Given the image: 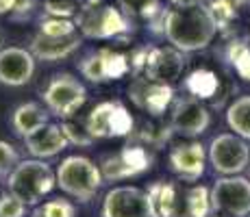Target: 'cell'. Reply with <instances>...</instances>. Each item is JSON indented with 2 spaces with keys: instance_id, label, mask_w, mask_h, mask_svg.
I'll return each mask as SVG.
<instances>
[{
  "instance_id": "6da1fadb",
  "label": "cell",
  "mask_w": 250,
  "mask_h": 217,
  "mask_svg": "<svg viewBox=\"0 0 250 217\" xmlns=\"http://www.w3.org/2000/svg\"><path fill=\"white\" fill-rule=\"evenodd\" d=\"M218 24L205 4L196 7H174L166 13L163 35L170 46L181 52H196L207 48L218 35Z\"/></svg>"
},
{
  "instance_id": "7a4b0ae2",
  "label": "cell",
  "mask_w": 250,
  "mask_h": 217,
  "mask_svg": "<svg viewBox=\"0 0 250 217\" xmlns=\"http://www.w3.org/2000/svg\"><path fill=\"white\" fill-rule=\"evenodd\" d=\"M152 209L157 217H209L211 191L203 185L183 182H155L148 187Z\"/></svg>"
},
{
  "instance_id": "3957f363",
  "label": "cell",
  "mask_w": 250,
  "mask_h": 217,
  "mask_svg": "<svg viewBox=\"0 0 250 217\" xmlns=\"http://www.w3.org/2000/svg\"><path fill=\"white\" fill-rule=\"evenodd\" d=\"M9 191L24 200L28 206H37L42 197L57 187V172L44 163V158H26L20 161L9 174Z\"/></svg>"
},
{
  "instance_id": "277c9868",
  "label": "cell",
  "mask_w": 250,
  "mask_h": 217,
  "mask_svg": "<svg viewBox=\"0 0 250 217\" xmlns=\"http://www.w3.org/2000/svg\"><path fill=\"white\" fill-rule=\"evenodd\" d=\"M104 178L100 167L91 158L72 154L61 161L57 167V187L65 196L74 197L79 202H89L103 187Z\"/></svg>"
},
{
  "instance_id": "5b68a950",
  "label": "cell",
  "mask_w": 250,
  "mask_h": 217,
  "mask_svg": "<svg viewBox=\"0 0 250 217\" xmlns=\"http://www.w3.org/2000/svg\"><path fill=\"white\" fill-rule=\"evenodd\" d=\"M74 24L81 35L87 39H113L128 33L131 28V22L122 9L113 4H103L98 0H89L87 4L79 7Z\"/></svg>"
},
{
  "instance_id": "8992f818",
  "label": "cell",
  "mask_w": 250,
  "mask_h": 217,
  "mask_svg": "<svg viewBox=\"0 0 250 217\" xmlns=\"http://www.w3.org/2000/svg\"><path fill=\"white\" fill-rule=\"evenodd\" d=\"M42 98H44L46 109L52 115H57L61 119H68V118H74L79 113V109L85 104L87 89H85V85L76 76L68 74V72H59V74H55L48 80Z\"/></svg>"
},
{
  "instance_id": "52a82bcc",
  "label": "cell",
  "mask_w": 250,
  "mask_h": 217,
  "mask_svg": "<svg viewBox=\"0 0 250 217\" xmlns=\"http://www.w3.org/2000/svg\"><path fill=\"white\" fill-rule=\"evenodd\" d=\"M211 209L229 217H248L250 180L239 174L218 178L211 187Z\"/></svg>"
},
{
  "instance_id": "ba28073f",
  "label": "cell",
  "mask_w": 250,
  "mask_h": 217,
  "mask_svg": "<svg viewBox=\"0 0 250 217\" xmlns=\"http://www.w3.org/2000/svg\"><path fill=\"white\" fill-rule=\"evenodd\" d=\"M209 161L213 170L222 176H235L242 174L250 163V148L246 139L235 133H222L211 141Z\"/></svg>"
},
{
  "instance_id": "9c48e42d",
  "label": "cell",
  "mask_w": 250,
  "mask_h": 217,
  "mask_svg": "<svg viewBox=\"0 0 250 217\" xmlns=\"http://www.w3.org/2000/svg\"><path fill=\"white\" fill-rule=\"evenodd\" d=\"M103 217H157L148 191L133 185L113 187L103 200Z\"/></svg>"
},
{
  "instance_id": "30bf717a",
  "label": "cell",
  "mask_w": 250,
  "mask_h": 217,
  "mask_svg": "<svg viewBox=\"0 0 250 217\" xmlns=\"http://www.w3.org/2000/svg\"><path fill=\"white\" fill-rule=\"evenodd\" d=\"M94 139H111L120 135H131L133 119L131 113L120 102H100L85 118Z\"/></svg>"
},
{
  "instance_id": "8fae6325",
  "label": "cell",
  "mask_w": 250,
  "mask_h": 217,
  "mask_svg": "<svg viewBox=\"0 0 250 217\" xmlns=\"http://www.w3.org/2000/svg\"><path fill=\"white\" fill-rule=\"evenodd\" d=\"M185 52H181L179 48H148L146 61H144V70L139 76H146L150 80L163 85H172L174 80H179L185 70Z\"/></svg>"
},
{
  "instance_id": "7c38bea8",
  "label": "cell",
  "mask_w": 250,
  "mask_h": 217,
  "mask_svg": "<svg viewBox=\"0 0 250 217\" xmlns=\"http://www.w3.org/2000/svg\"><path fill=\"white\" fill-rule=\"evenodd\" d=\"M81 74L91 83H107V80H118L131 70V61L120 52H113L109 48H100V50L87 55L81 61Z\"/></svg>"
},
{
  "instance_id": "4fadbf2b",
  "label": "cell",
  "mask_w": 250,
  "mask_h": 217,
  "mask_svg": "<svg viewBox=\"0 0 250 217\" xmlns=\"http://www.w3.org/2000/svg\"><path fill=\"white\" fill-rule=\"evenodd\" d=\"M211 124L209 109L198 98H179L172 104L170 126L174 133L185 137H198Z\"/></svg>"
},
{
  "instance_id": "5bb4252c",
  "label": "cell",
  "mask_w": 250,
  "mask_h": 217,
  "mask_svg": "<svg viewBox=\"0 0 250 217\" xmlns=\"http://www.w3.org/2000/svg\"><path fill=\"white\" fill-rule=\"evenodd\" d=\"M150 167V154L146 152L144 146H126L118 154L107 157L100 165L103 178L109 182L122 180V178H131L137 174L146 172Z\"/></svg>"
},
{
  "instance_id": "9a60e30c",
  "label": "cell",
  "mask_w": 250,
  "mask_h": 217,
  "mask_svg": "<svg viewBox=\"0 0 250 217\" xmlns=\"http://www.w3.org/2000/svg\"><path fill=\"white\" fill-rule=\"evenodd\" d=\"M35 74V55L26 48L9 46L0 50V83L22 87Z\"/></svg>"
},
{
  "instance_id": "2e32d148",
  "label": "cell",
  "mask_w": 250,
  "mask_h": 217,
  "mask_svg": "<svg viewBox=\"0 0 250 217\" xmlns=\"http://www.w3.org/2000/svg\"><path fill=\"white\" fill-rule=\"evenodd\" d=\"M128 98L144 113H150L152 118H159L163 109L172 102V87L150 80L146 76H135V80L128 87Z\"/></svg>"
},
{
  "instance_id": "e0dca14e",
  "label": "cell",
  "mask_w": 250,
  "mask_h": 217,
  "mask_svg": "<svg viewBox=\"0 0 250 217\" xmlns=\"http://www.w3.org/2000/svg\"><path fill=\"white\" fill-rule=\"evenodd\" d=\"M81 43H83V35L79 28L68 35H46V33L37 31L31 39V52L35 55V59L55 63V61L68 59L70 55H74L81 48Z\"/></svg>"
},
{
  "instance_id": "ac0fdd59",
  "label": "cell",
  "mask_w": 250,
  "mask_h": 217,
  "mask_svg": "<svg viewBox=\"0 0 250 217\" xmlns=\"http://www.w3.org/2000/svg\"><path fill=\"white\" fill-rule=\"evenodd\" d=\"M205 146L203 143H181L170 152V170L185 182H196L205 174Z\"/></svg>"
},
{
  "instance_id": "d6986e66",
  "label": "cell",
  "mask_w": 250,
  "mask_h": 217,
  "mask_svg": "<svg viewBox=\"0 0 250 217\" xmlns=\"http://www.w3.org/2000/svg\"><path fill=\"white\" fill-rule=\"evenodd\" d=\"M26 150L35 158H50L57 157L61 150L68 148V137H65L61 124H44L42 128H37L35 133H31L28 137H24Z\"/></svg>"
},
{
  "instance_id": "ffe728a7",
  "label": "cell",
  "mask_w": 250,
  "mask_h": 217,
  "mask_svg": "<svg viewBox=\"0 0 250 217\" xmlns=\"http://www.w3.org/2000/svg\"><path fill=\"white\" fill-rule=\"evenodd\" d=\"M44 124H48V111L37 102H24L11 113V128L20 137H28Z\"/></svg>"
},
{
  "instance_id": "44dd1931",
  "label": "cell",
  "mask_w": 250,
  "mask_h": 217,
  "mask_svg": "<svg viewBox=\"0 0 250 217\" xmlns=\"http://www.w3.org/2000/svg\"><path fill=\"white\" fill-rule=\"evenodd\" d=\"M227 124L235 135L250 139V96L233 100L227 109Z\"/></svg>"
},
{
  "instance_id": "7402d4cb",
  "label": "cell",
  "mask_w": 250,
  "mask_h": 217,
  "mask_svg": "<svg viewBox=\"0 0 250 217\" xmlns=\"http://www.w3.org/2000/svg\"><path fill=\"white\" fill-rule=\"evenodd\" d=\"M174 133L170 124H161L159 118H152L150 122H144L142 128H135L133 137L142 141V146H152V148H161L163 143L170 139V135Z\"/></svg>"
},
{
  "instance_id": "603a6c76",
  "label": "cell",
  "mask_w": 250,
  "mask_h": 217,
  "mask_svg": "<svg viewBox=\"0 0 250 217\" xmlns=\"http://www.w3.org/2000/svg\"><path fill=\"white\" fill-rule=\"evenodd\" d=\"M118 4L124 16L137 20H155L161 13V0H118Z\"/></svg>"
},
{
  "instance_id": "cb8c5ba5",
  "label": "cell",
  "mask_w": 250,
  "mask_h": 217,
  "mask_svg": "<svg viewBox=\"0 0 250 217\" xmlns=\"http://www.w3.org/2000/svg\"><path fill=\"white\" fill-rule=\"evenodd\" d=\"M61 128H63L65 137H68V141L72 143V146H83V148H87V146H91V143L96 141L94 135L89 133L85 118H83V119H79V122H76V119H72V118L63 119Z\"/></svg>"
},
{
  "instance_id": "d4e9b609",
  "label": "cell",
  "mask_w": 250,
  "mask_h": 217,
  "mask_svg": "<svg viewBox=\"0 0 250 217\" xmlns=\"http://www.w3.org/2000/svg\"><path fill=\"white\" fill-rule=\"evenodd\" d=\"M74 215H76V206L70 200H61V197L37 204L31 213V217H74Z\"/></svg>"
},
{
  "instance_id": "484cf974",
  "label": "cell",
  "mask_w": 250,
  "mask_h": 217,
  "mask_svg": "<svg viewBox=\"0 0 250 217\" xmlns=\"http://www.w3.org/2000/svg\"><path fill=\"white\" fill-rule=\"evenodd\" d=\"M207 9H209V13L213 16L218 28H227L235 18V2L233 0H211V2L207 4Z\"/></svg>"
},
{
  "instance_id": "4316f807",
  "label": "cell",
  "mask_w": 250,
  "mask_h": 217,
  "mask_svg": "<svg viewBox=\"0 0 250 217\" xmlns=\"http://www.w3.org/2000/svg\"><path fill=\"white\" fill-rule=\"evenodd\" d=\"M230 61L235 63L237 72L244 76L246 80H250V48L244 46L242 41H233L230 43Z\"/></svg>"
},
{
  "instance_id": "83f0119b",
  "label": "cell",
  "mask_w": 250,
  "mask_h": 217,
  "mask_svg": "<svg viewBox=\"0 0 250 217\" xmlns=\"http://www.w3.org/2000/svg\"><path fill=\"white\" fill-rule=\"evenodd\" d=\"M26 202L20 200L16 194L7 191L0 196V217H24L26 215Z\"/></svg>"
},
{
  "instance_id": "f1b7e54d",
  "label": "cell",
  "mask_w": 250,
  "mask_h": 217,
  "mask_svg": "<svg viewBox=\"0 0 250 217\" xmlns=\"http://www.w3.org/2000/svg\"><path fill=\"white\" fill-rule=\"evenodd\" d=\"M20 163V154L7 141H0V176H9L13 167Z\"/></svg>"
},
{
  "instance_id": "f546056e",
  "label": "cell",
  "mask_w": 250,
  "mask_h": 217,
  "mask_svg": "<svg viewBox=\"0 0 250 217\" xmlns=\"http://www.w3.org/2000/svg\"><path fill=\"white\" fill-rule=\"evenodd\" d=\"M44 7L48 16H57V18H70L79 11L74 0H46Z\"/></svg>"
},
{
  "instance_id": "4dcf8cb0",
  "label": "cell",
  "mask_w": 250,
  "mask_h": 217,
  "mask_svg": "<svg viewBox=\"0 0 250 217\" xmlns=\"http://www.w3.org/2000/svg\"><path fill=\"white\" fill-rule=\"evenodd\" d=\"M18 4V0H0V16H4V13L13 11Z\"/></svg>"
},
{
  "instance_id": "1f68e13d",
  "label": "cell",
  "mask_w": 250,
  "mask_h": 217,
  "mask_svg": "<svg viewBox=\"0 0 250 217\" xmlns=\"http://www.w3.org/2000/svg\"><path fill=\"white\" fill-rule=\"evenodd\" d=\"M170 4H174V7H196V4H203V0H170Z\"/></svg>"
},
{
  "instance_id": "d6a6232c",
  "label": "cell",
  "mask_w": 250,
  "mask_h": 217,
  "mask_svg": "<svg viewBox=\"0 0 250 217\" xmlns=\"http://www.w3.org/2000/svg\"><path fill=\"white\" fill-rule=\"evenodd\" d=\"M2 48H4V33L0 31V50H2Z\"/></svg>"
},
{
  "instance_id": "836d02e7",
  "label": "cell",
  "mask_w": 250,
  "mask_h": 217,
  "mask_svg": "<svg viewBox=\"0 0 250 217\" xmlns=\"http://www.w3.org/2000/svg\"><path fill=\"white\" fill-rule=\"evenodd\" d=\"M215 217H222V215H215Z\"/></svg>"
},
{
  "instance_id": "e575fe53",
  "label": "cell",
  "mask_w": 250,
  "mask_h": 217,
  "mask_svg": "<svg viewBox=\"0 0 250 217\" xmlns=\"http://www.w3.org/2000/svg\"><path fill=\"white\" fill-rule=\"evenodd\" d=\"M248 217H250V215H248Z\"/></svg>"
}]
</instances>
